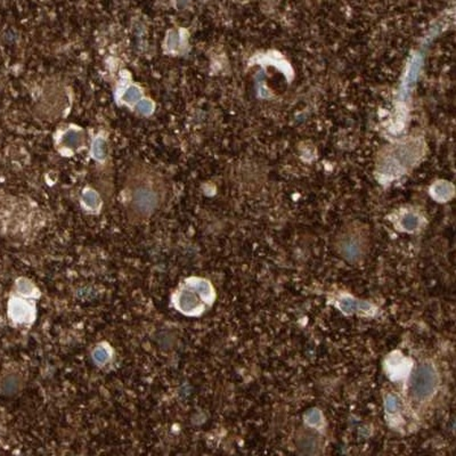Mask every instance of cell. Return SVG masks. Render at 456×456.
<instances>
[{
	"mask_svg": "<svg viewBox=\"0 0 456 456\" xmlns=\"http://www.w3.org/2000/svg\"><path fill=\"white\" fill-rule=\"evenodd\" d=\"M81 200H83V204L85 208L88 209L89 211L97 210L100 205L99 195L96 193V191L91 189H87L84 192Z\"/></svg>",
	"mask_w": 456,
	"mask_h": 456,
	"instance_id": "30bf717a",
	"label": "cell"
},
{
	"mask_svg": "<svg viewBox=\"0 0 456 456\" xmlns=\"http://www.w3.org/2000/svg\"><path fill=\"white\" fill-rule=\"evenodd\" d=\"M318 440L313 436H304L298 440V448L304 454H317L318 453Z\"/></svg>",
	"mask_w": 456,
	"mask_h": 456,
	"instance_id": "ba28073f",
	"label": "cell"
},
{
	"mask_svg": "<svg viewBox=\"0 0 456 456\" xmlns=\"http://www.w3.org/2000/svg\"><path fill=\"white\" fill-rule=\"evenodd\" d=\"M138 112L143 115H150L153 110H154V104H153L150 99H142L139 100L137 105Z\"/></svg>",
	"mask_w": 456,
	"mask_h": 456,
	"instance_id": "d6986e66",
	"label": "cell"
},
{
	"mask_svg": "<svg viewBox=\"0 0 456 456\" xmlns=\"http://www.w3.org/2000/svg\"><path fill=\"white\" fill-rule=\"evenodd\" d=\"M438 387V374L434 365L429 363L422 364L417 368L411 382V392L414 398L424 400L434 395Z\"/></svg>",
	"mask_w": 456,
	"mask_h": 456,
	"instance_id": "3957f363",
	"label": "cell"
},
{
	"mask_svg": "<svg viewBox=\"0 0 456 456\" xmlns=\"http://www.w3.org/2000/svg\"><path fill=\"white\" fill-rule=\"evenodd\" d=\"M110 357H111V353H110L109 348L99 345L98 348H96L93 353V358L96 364H105L109 362Z\"/></svg>",
	"mask_w": 456,
	"mask_h": 456,
	"instance_id": "2e32d148",
	"label": "cell"
},
{
	"mask_svg": "<svg viewBox=\"0 0 456 456\" xmlns=\"http://www.w3.org/2000/svg\"><path fill=\"white\" fill-rule=\"evenodd\" d=\"M141 97H142V90L139 89L137 86H129V87L123 90V93L121 95L123 102L129 105L137 103L138 100L141 99Z\"/></svg>",
	"mask_w": 456,
	"mask_h": 456,
	"instance_id": "7c38bea8",
	"label": "cell"
},
{
	"mask_svg": "<svg viewBox=\"0 0 456 456\" xmlns=\"http://www.w3.org/2000/svg\"><path fill=\"white\" fill-rule=\"evenodd\" d=\"M420 60H415L412 62L411 68L407 72L406 79H405V88H411V86H413V84L415 83L416 76H417V72H419L420 69Z\"/></svg>",
	"mask_w": 456,
	"mask_h": 456,
	"instance_id": "e0dca14e",
	"label": "cell"
},
{
	"mask_svg": "<svg viewBox=\"0 0 456 456\" xmlns=\"http://www.w3.org/2000/svg\"><path fill=\"white\" fill-rule=\"evenodd\" d=\"M214 300V290L209 281L190 277L177 287L171 297L177 311L185 316H200Z\"/></svg>",
	"mask_w": 456,
	"mask_h": 456,
	"instance_id": "7a4b0ae2",
	"label": "cell"
},
{
	"mask_svg": "<svg viewBox=\"0 0 456 456\" xmlns=\"http://www.w3.org/2000/svg\"><path fill=\"white\" fill-rule=\"evenodd\" d=\"M305 420L307 422V424H309L311 426H316L318 425L321 422V414L318 410H310L306 413L305 415Z\"/></svg>",
	"mask_w": 456,
	"mask_h": 456,
	"instance_id": "ac0fdd59",
	"label": "cell"
},
{
	"mask_svg": "<svg viewBox=\"0 0 456 456\" xmlns=\"http://www.w3.org/2000/svg\"><path fill=\"white\" fill-rule=\"evenodd\" d=\"M167 48L169 51H177L181 45L180 35L177 31H170L167 37Z\"/></svg>",
	"mask_w": 456,
	"mask_h": 456,
	"instance_id": "9a60e30c",
	"label": "cell"
},
{
	"mask_svg": "<svg viewBox=\"0 0 456 456\" xmlns=\"http://www.w3.org/2000/svg\"><path fill=\"white\" fill-rule=\"evenodd\" d=\"M386 369L388 375L392 380H398L406 375L410 371V361L406 359L399 353H393L387 358L386 361Z\"/></svg>",
	"mask_w": 456,
	"mask_h": 456,
	"instance_id": "277c9868",
	"label": "cell"
},
{
	"mask_svg": "<svg viewBox=\"0 0 456 456\" xmlns=\"http://www.w3.org/2000/svg\"><path fill=\"white\" fill-rule=\"evenodd\" d=\"M344 253L347 254V257H348V258H355V257H357L358 254H359V252H358V248H357V246H355L354 243H349V244H347V246H345V248H344Z\"/></svg>",
	"mask_w": 456,
	"mask_h": 456,
	"instance_id": "ffe728a7",
	"label": "cell"
},
{
	"mask_svg": "<svg viewBox=\"0 0 456 456\" xmlns=\"http://www.w3.org/2000/svg\"><path fill=\"white\" fill-rule=\"evenodd\" d=\"M123 194L128 220L131 224H142L160 209L166 191L161 177L150 168L141 166L129 172Z\"/></svg>",
	"mask_w": 456,
	"mask_h": 456,
	"instance_id": "6da1fadb",
	"label": "cell"
},
{
	"mask_svg": "<svg viewBox=\"0 0 456 456\" xmlns=\"http://www.w3.org/2000/svg\"><path fill=\"white\" fill-rule=\"evenodd\" d=\"M420 225V219L417 216L413 213H407L401 219V227L407 232H413Z\"/></svg>",
	"mask_w": 456,
	"mask_h": 456,
	"instance_id": "5bb4252c",
	"label": "cell"
},
{
	"mask_svg": "<svg viewBox=\"0 0 456 456\" xmlns=\"http://www.w3.org/2000/svg\"><path fill=\"white\" fill-rule=\"evenodd\" d=\"M433 195L438 201H447L453 195V187L446 181H439L433 187Z\"/></svg>",
	"mask_w": 456,
	"mask_h": 456,
	"instance_id": "9c48e42d",
	"label": "cell"
},
{
	"mask_svg": "<svg viewBox=\"0 0 456 456\" xmlns=\"http://www.w3.org/2000/svg\"><path fill=\"white\" fill-rule=\"evenodd\" d=\"M385 405H386L387 414L388 415H395V414H397L398 412H399L400 400H399V398H398L396 395H393V393H391V395L387 396Z\"/></svg>",
	"mask_w": 456,
	"mask_h": 456,
	"instance_id": "4fadbf2b",
	"label": "cell"
},
{
	"mask_svg": "<svg viewBox=\"0 0 456 456\" xmlns=\"http://www.w3.org/2000/svg\"><path fill=\"white\" fill-rule=\"evenodd\" d=\"M61 146L66 148V150L74 151L84 145L85 142V133L78 129L71 128L64 131L61 136Z\"/></svg>",
	"mask_w": 456,
	"mask_h": 456,
	"instance_id": "52a82bcc",
	"label": "cell"
},
{
	"mask_svg": "<svg viewBox=\"0 0 456 456\" xmlns=\"http://www.w3.org/2000/svg\"><path fill=\"white\" fill-rule=\"evenodd\" d=\"M91 154L95 160L99 162H103L106 159V142L103 137L96 138V141L93 144V148H91Z\"/></svg>",
	"mask_w": 456,
	"mask_h": 456,
	"instance_id": "8fae6325",
	"label": "cell"
},
{
	"mask_svg": "<svg viewBox=\"0 0 456 456\" xmlns=\"http://www.w3.org/2000/svg\"><path fill=\"white\" fill-rule=\"evenodd\" d=\"M339 308L345 314H353V313L369 314L373 313L374 307L367 301L356 300L352 297H343L339 300Z\"/></svg>",
	"mask_w": 456,
	"mask_h": 456,
	"instance_id": "8992f818",
	"label": "cell"
},
{
	"mask_svg": "<svg viewBox=\"0 0 456 456\" xmlns=\"http://www.w3.org/2000/svg\"><path fill=\"white\" fill-rule=\"evenodd\" d=\"M35 309L32 302L23 299L14 300L11 305L12 317L18 323H30L35 319Z\"/></svg>",
	"mask_w": 456,
	"mask_h": 456,
	"instance_id": "5b68a950",
	"label": "cell"
}]
</instances>
